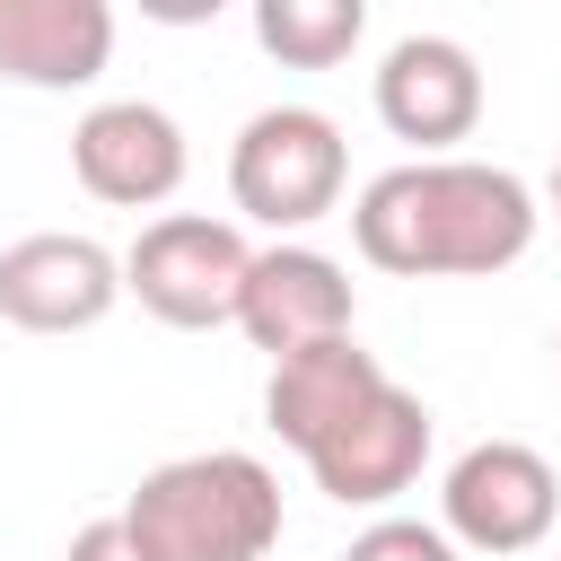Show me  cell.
<instances>
[{"label": "cell", "instance_id": "obj_17", "mask_svg": "<svg viewBox=\"0 0 561 561\" xmlns=\"http://www.w3.org/2000/svg\"><path fill=\"white\" fill-rule=\"evenodd\" d=\"M552 351H561V333H552Z\"/></svg>", "mask_w": 561, "mask_h": 561}, {"label": "cell", "instance_id": "obj_6", "mask_svg": "<svg viewBox=\"0 0 561 561\" xmlns=\"http://www.w3.org/2000/svg\"><path fill=\"white\" fill-rule=\"evenodd\" d=\"M123 298V254H105L79 228H35L0 245V316L18 333H88Z\"/></svg>", "mask_w": 561, "mask_h": 561}, {"label": "cell", "instance_id": "obj_10", "mask_svg": "<svg viewBox=\"0 0 561 561\" xmlns=\"http://www.w3.org/2000/svg\"><path fill=\"white\" fill-rule=\"evenodd\" d=\"M421 465H430V403L412 386H386L359 421H342L307 456V473H316V491L333 508H386V500H403L421 482Z\"/></svg>", "mask_w": 561, "mask_h": 561}, {"label": "cell", "instance_id": "obj_1", "mask_svg": "<svg viewBox=\"0 0 561 561\" xmlns=\"http://www.w3.org/2000/svg\"><path fill=\"white\" fill-rule=\"evenodd\" d=\"M535 193L508 167L482 158H403L386 175L359 184L351 202V237L377 272L403 280H482L508 272L535 245Z\"/></svg>", "mask_w": 561, "mask_h": 561}, {"label": "cell", "instance_id": "obj_11", "mask_svg": "<svg viewBox=\"0 0 561 561\" xmlns=\"http://www.w3.org/2000/svg\"><path fill=\"white\" fill-rule=\"evenodd\" d=\"M394 377L377 368V351H359V333H333V342H307L289 359H272V386H263V421L272 438H289L298 456H316L342 421H359Z\"/></svg>", "mask_w": 561, "mask_h": 561}, {"label": "cell", "instance_id": "obj_15", "mask_svg": "<svg viewBox=\"0 0 561 561\" xmlns=\"http://www.w3.org/2000/svg\"><path fill=\"white\" fill-rule=\"evenodd\" d=\"M61 561H140V543H131L123 517H88V526L61 543Z\"/></svg>", "mask_w": 561, "mask_h": 561}, {"label": "cell", "instance_id": "obj_7", "mask_svg": "<svg viewBox=\"0 0 561 561\" xmlns=\"http://www.w3.org/2000/svg\"><path fill=\"white\" fill-rule=\"evenodd\" d=\"M70 167H79V184H88L96 202H114V210H158V202H175L193 149H184V123H175L167 105H149V96H105V105L79 114Z\"/></svg>", "mask_w": 561, "mask_h": 561}, {"label": "cell", "instance_id": "obj_3", "mask_svg": "<svg viewBox=\"0 0 561 561\" xmlns=\"http://www.w3.org/2000/svg\"><path fill=\"white\" fill-rule=\"evenodd\" d=\"M342 184H351V149L324 105H263L228 140V202L280 237L316 228L342 202Z\"/></svg>", "mask_w": 561, "mask_h": 561}, {"label": "cell", "instance_id": "obj_13", "mask_svg": "<svg viewBox=\"0 0 561 561\" xmlns=\"http://www.w3.org/2000/svg\"><path fill=\"white\" fill-rule=\"evenodd\" d=\"M359 35H368L359 0H254V44L289 70H333L359 53Z\"/></svg>", "mask_w": 561, "mask_h": 561}, {"label": "cell", "instance_id": "obj_8", "mask_svg": "<svg viewBox=\"0 0 561 561\" xmlns=\"http://www.w3.org/2000/svg\"><path fill=\"white\" fill-rule=\"evenodd\" d=\"M359 324V298H351V272L307 245V237H280V245H254V272H245V298H237V333L272 359L307 351V342H333Z\"/></svg>", "mask_w": 561, "mask_h": 561}, {"label": "cell", "instance_id": "obj_9", "mask_svg": "<svg viewBox=\"0 0 561 561\" xmlns=\"http://www.w3.org/2000/svg\"><path fill=\"white\" fill-rule=\"evenodd\" d=\"M377 123L421 158H447L482 123V70L456 35H403L377 61Z\"/></svg>", "mask_w": 561, "mask_h": 561}, {"label": "cell", "instance_id": "obj_2", "mask_svg": "<svg viewBox=\"0 0 561 561\" xmlns=\"http://www.w3.org/2000/svg\"><path fill=\"white\" fill-rule=\"evenodd\" d=\"M114 517L140 561H263L280 543V473L245 447H202L140 473Z\"/></svg>", "mask_w": 561, "mask_h": 561}, {"label": "cell", "instance_id": "obj_12", "mask_svg": "<svg viewBox=\"0 0 561 561\" xmlns=\"http://www.w3.org/2000/svg\"><path fill=\"white\" fill-rule=\"evenodd\" d=\"M114 61L105 0H0V79L18 88H88Z\"/></svg>", "mask_w": 561, "mask_h": 561}, {"label": "cell", "instance_id": "obj_16", "mask_svg": "<svg viewBox=\"0 0 561 561\" xmlns=\"http://www.w3.org/2000/svg\"><path fill=\"white\" fill-rule=\"evenodd\" d=\"M552 210H561V158H552Z\"/></svg>", "mask_w": 561, "mask_h": 561}, {"label": "cell", "instance_id": "obj_5", "mask_svg": "<svg viewBox=\"0 0 561 561\" xmlns=\"http://www.w3.org/2000/svg\"><path fill=\"white\" fill-rule=\"evenodd\" d=\"M561 517V473L526 438H482L438 482V526L456 552H535Z\"/></svg>", "mask_w": 561, "mask_h": 561}, {"label": "cell", "instance_id": "obj_14", "mask_svg": "<svg viewBox=\"0 0 561 561\" xmlns=\"http://www.w3.org/2000/svg\"><path fill=\"white\" fill-rule=\"evenodd\" d=\"M342 561H456V543H447V526H430V517H377V526L351 535Z\"/></svg>", "mask_w": 561, "mask_h": 561}, {"label": "cell", "instance_id": "obj_4", "mask_svg": "<svg viewBox=\"0 0 561 561\" xmlns=\"http://www.w3.org/2000/svg\"><path fill=\"white\" fill-rule=\"evenodd\" d=\"M245 272H254V245L237 237V219H210V210H158L123 245V298H140L175 333L237 324Z\"/></svg>", "mask_w": 561, "mask_h": 561}]
</instances>
